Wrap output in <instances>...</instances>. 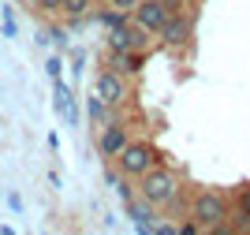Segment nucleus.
I'll return each mask as SVG.
<instances>
[{
  "label": "nucleus",
  "instance_id": "1",
  "mask_svg": "<svg viewBox=\"0 0 250 235\" xmlns=\"http://www.w3.org/2000/svg\"><path fill=\"white\" fill-rule=\"evenodd\" d=\"M135 194L142 198V202H149L153 209H161V205H176V194H179V175L168 168V164L157 161L153 168H146V172L135 179Z\"/></svg>",
  "mask_w": 250,
  "mask_h": 235
},
{
  "label": "nucleus",
  "instance_id": "2",
  "mask_svg": "<svg viewBox=\"0 0 250 235\" xmlns=\"http://www.w3.org/2000/svg\"><path fill=\"white\" fill-rule=\"evenodd\" d=\"M228 213H231V209H228V198L220 194V191H194V194H190L187 216L202 228V232L220 228L224 220H228Z\"/></svg>",
  "mask_w": 250,
  "mask_h": 235
},
{
  "label": "nucleus",
  "instance_id": "3",
  "mask_svg": "<svg viewBox=\"0 0 250 235\" xmlns=\"http://www.w3.org/2000/svg\"><path fill=\"white\" fill-rule=\"evenodd\" d=\"M157 161H161V153H157V146L149 142V138H127L124 150L112 157V164L120 168L124 179H138V175L146 172V168H153Z\"/></svg>",
  "mask_w": 250,
  "mask_h": 235
},
{
  "label": "nucleus",
  "instance_id": "4",
  "mask_svg": "<svg viewBox=\"0 0 250 235\" xmlns=\"http://www.w3.org/2000/svg\"><path fill=\"white\" fill-rule=\"evenodd\" d=\"M194 19H198V11H187L183 4H176V8L168 11L165 26L157 30L161 45H165V49H183V45H190V38H194Z\"/></svg>",
  "mask_w": 250,
  "mask_h": 235
},
{
  "label": "nucleus",
  "instance_id": "5",
  "mask_svg": "<svg viewBox=\"0 0 250 235\" xmlns=\"http://www.w3.org/2000/svg\"><path fill=\"white\" fill-rule=\"evenodd\" d=\"M168 11H172V4L168 0H138L135 8L127 11V19H131V26H138V30H146L149 38H157V30L165 26Z\"/></svg>",
  "mask_w": 250,
  "mask_h": 235
},
{
  "label": "nucleus",
  "instance_id": "6",
  "mask_svg": "<svg viewBox=\"0 0 250 235\" xmlns=\"http://www.w3.org/2000/svg\"><path fill=\"white\" fill-rule=\"evenodd\" d=\"M94 93L108 105V108H120V105L131 97V86H127V79L120 71L104 67V71H97V79H94Z\"/></svg>",
  "mask_w": 250,
  "mask_h": 235
},
{
  "label": "nucleus",
  "instance_id": "7",
  "mask_svg": "<svg viewBox=\"0 0 250 235\" xmlns=\"http://www.w3.org/2000/svg\"><path fill=\"white\" fill-rule=\"evenodd\" d=\"M127 138H131V134H127V127L116 120V116H112V120H104V123H97V153H101L104 161H112V157L124 150Z\"/></svg>",
  "mask_w": 250,
  "mask_h": 235
},
{
  "label": "nucleus",
  "instance_id": "8",
  "mask_svg": "<svg viewBox=\"0 0 250 235\" xmlns=\"http://www.w3.org/2000/svg\"><path fill=\"white\" fill-rule=\"evenodd\" d=\"M149 34L138 30V26H131V19L124 22V26H116V30L104 34V49L108 52H127V49H146Z\"/></svg>",
  "mask_w": 250,
  "mask_h": 235
},
{
  "label": "nucleus",
  "instance_id": "9",
  "mask_svg": "<svg viewBox=\"0 0 250 235\" xmlns=\"http://www.w3.org/2000/svg\"><path fill=\"white\" fill-rule=\"evenodd\" d=\"M142 64H146V49H127V52H108V67L120 71L124 79L142 71Z\"/></svg>",
  "mask_w": 250,
  "mask_h": 235
},
{
  "label": "nucleus",
  "instance_id": "10",
  "mask_svg": "<svg viewBox=\"0 0 250 235\" xmlns=\"http://www.w3.org/2000/svg\"><path fill=\"white\" fill-rule=\"evenodd\" d=\"M127 205V216L135 220V228L138 232H153V224H157V213H153V205L149 202H142V198H131V202H124Z\"/></svg>",
  "mask_w": 250,
  "mask_h": 235
},
{
  "label": "nucleus",
  "instance_id": "11",
  "mask_svg": "<svg viewBox=\"0 0 250 235\" xmlns=\"http://www.w3.org/2000/svg\"><path fill=\"white\" fill-rule=\"evenodd\" d=\"M228 216H231L235 232H250V187H243L235 194V213H228Z\"/></svg>",
  "mask_w": 250,
  "mask_h": 235
},
{
  "label": "nucleus",
  "instance_id": "12",
  "mask_svg": "<svg viewBox=\"0 0 250 235\" xmlns=\"http://www.w3.org/2000/svg\"><path fill=\"white\" fill-rule=\"evenodd\" d=\"M56 82V86H52V105H56V112L63 116V120L67 123H75V105H71V90H67V86H63L60 79H52Z\"/></svg>",
  "mask_w": 250,
  "mask_h": 235
},
{
  "label": "nucleus",
  "instance_id": "13",
  "mask_svg": "<svg viewBox=\"0 0 250 235\" xmlns=\"http://www.w3.org/2000/svg\"><path fill=\"white\" fill-rule=\"evenodd\" d=\"M90 15H94V19L101 22L104 30H116V26H124V22H127V11L108 8V4H104V8H97V11H90Z\"/></svg>",
  "mask_w": 250,
  "mask_h": 235
},
{
  "label": "nucleus",
  "instance_id": "14",
  "mask_svg": "<svg viewBox=\"0 0 250 235\" xmlns=\"http://www.w3.org/2000/svg\"><path fill=\"white\" fill-rule=\"evenodd\" d=\"M90 11H94V0H60L63 19H86Z\"/></svg>",
  "mask_w": 250,
  "mask_h": 235
},
{
  "label": "nucleus",
  "instance_id": "15",
  "mask_svg": "<svg viewBox=\"0 0 250 235\" xmlns=\"http://www.w3.org/2000/svg\"><path fill=\"white\" fill-rule=\"evenodd\" d=\"M86 116H90L94 123H104V120H112V116H116V108H108L97 93H90V97H86Z\"/></svg>",
  "mask_w": 250,
  "mask_h": 235
},
{
  "label": "nucleus",
  "instance_id": "16",
  "mask_svg": "<svg viewBox=\"0 0 250 235\" xmlns=\"http://www.w3.org/2000/svg\"><path fill=\"white\" fill-rule=\"evenodd\" d=\"M42 15H60V0H30Z\"/></svg>",
  "mask_w": 250,
  "mask_h": 235
},
{
  "label": "nucleus",
  "instance_id": "17",
  "mask_svg": "<svg viewBox=\"0 0 250 235\" xmlns=\"http://www.w3.org/2000/svg\"><path fill=\"white\" fill-rule=\"evenodd\" d=\"M45 71H49L52 79H60V71H63V60H60V56H49V64H45Z\"/></svg>",
  "mask_w": 250,
  "mask_h": 235
},
{
  "label": "nucleus",
  "instance_id": "18",
  "mask_svg": "<svg viewBox=\"0 0 250 235\" xmlns=\"http://www.w3.org/2000/svg\"><path fill=\"white\" fill-rule=\"evenodd\" d=\"M104 4H108V8H120V11H131L138 0H104Z\"/></svg>",
  "mask_w": 250,
  "mask_h": 235
},
{
  "label": "nucleus",
  "instance_id": "19",
  "mask_svg": "<svg viewBox=\"0 0 250 235\" xmlns=\"http://www.w3.org/2000/svg\"><path fill=\"white\" fill-rule=\"evenodd\" d=\"M176 228H179V232H183V235H194V232H202V228L194 224V220H183V224H176Z\"/></svg>",
  "mask_w": 250,
  "mask_h": 235
},
{
  "label": "nucleus",
  "instance_id": "20",
  "mask_svg": "<svg viewBox=\"0 0 250 235\" xmlns=\"http://www.w3.org/2000/svg\"><path fill=\"white\" fill-rule=\"evenodd\" d=\"M168 4H172V8H176V4H187V0H168Z\"/></svg>",
  "mask_w": 250,
  "mask_h": 235
}]
</instances>
